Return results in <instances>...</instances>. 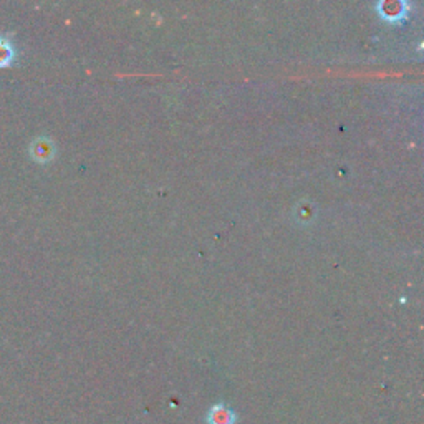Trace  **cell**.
<instances>
[{
    "label": "cell",
    "mask_w": 424,
    "mask_h": 424,
    "mask_svg": "<svg viewBox=\"0 0 424 424\" xmlns=\"http://www.w3.org/2000/svg\"><path fill=\"white\" fill-rule=\"evenodd\" d=\"M28 151H30V156L35 162L47 165L55 156V145H53L50 138L39 136L32 141V145L28 146Z\"/></svg>",
    "instance_id": "1"
},
{
    "label": "cell",
    "mask_w": 424,
    "mask_h": 424,
    "mask_svg": "<svg viewBox=\"0 0 424 424\" xmlns=\"http://www.w3.org/2000/svg\"><path fill=\"white\" fill-rule=\"evenodd\" d=\"M19 62V48L10 34L0 32V68L12 67Z\"/></svg>",
    "instance_id": "2"
},
{
    "label": "cell",
    "mask_w": 424,
    "mask_h": 424,
    "mask_svg": "<svg viewBox=\"0 0 424 424\" xmlns=\"http://www.w3.org/2000/svg\"><path fill=\"white\" fill-rule=\"evenodd\" d=\"M207 424H235V413L231 410L229 406L222 405H214L207 413Z\"/></svg>",
    "instance_id": "3"
}]
</instances>
